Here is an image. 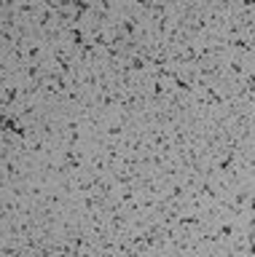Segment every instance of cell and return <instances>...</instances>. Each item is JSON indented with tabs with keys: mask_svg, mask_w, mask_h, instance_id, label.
Segmentation results:
<instances>
[{
	"mask_svg": "<svg viewBox=\"0 0 255 257\" xmlns=\"http://www.w3.org/2000/svg\"><path fill=\"white\" fill-rule=\"evenodd\" d=\"M247 206H252V180L236 185L234 190H228L226 196L220 198V212H223V214L239 217Z\"/></svg>",
	"mask_w": 255,
	"mask_h": 257,
	"instance_id": "1",
	"label": "cell"
},
{
	"mask_svg": "<svg viewBox=\"0 0 255 257\" xmlns=\"http://www.w3.org/2000/svg\"><path fill=\"white\" fill-rule=\"evenodd\" d=\"M86 169H89L92 174H100V177L110 174V164H108V156H105V150H102V145H97V148L89 153V164H86Z\"/></svg>",
	"mask_w": 255,
	"mask_h": 257,
	"instance_id": "2",
	"label": "cell"
},
{
	"mask_svg": "<svg viewBox=\"0 0 255 257\" xmlns=\"http://www.w3.org/2000/svg\"><path fill=\"white\" fill-rule=\"evenodd\" d=\"M102 145V150H105V156H108V164H110V172L113 169L121 166V158H124V145L121 142H100Z\"/></svg>",
	"mask_w": 255,
	"mask_h": 257,
	"instance_id": "3",
	"label": "cell"
}]
</instances>
